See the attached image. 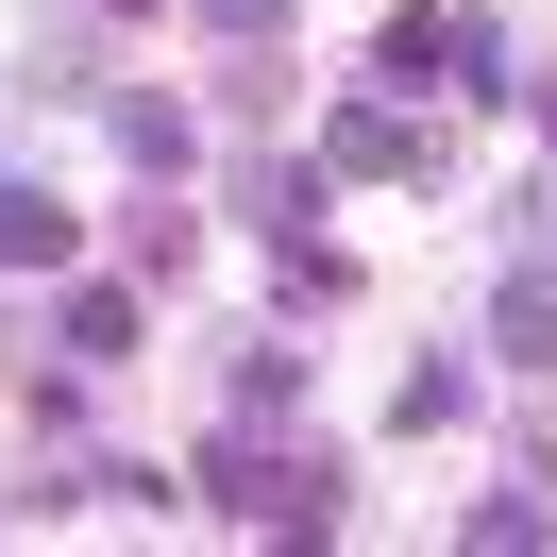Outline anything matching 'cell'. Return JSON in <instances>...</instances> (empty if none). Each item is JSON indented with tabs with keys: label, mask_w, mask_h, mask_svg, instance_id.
Masks as SVG:
<instances>
[{
	"label": "cell",
	"mask_w": 557,
	"mask_h": 557,
	"mask_svg": "<svg viewBox=\"0 0 557 557\" xmlns=\"http://www.w3.org/2000/svg\"><path fill=\"white\" fill-rule=\"evenodd\" d=\"M388 69H406V85H440V102H473L507 51H490V17H422V0H406V17H388Z\"/></svg>",
	"instance_id": "obj_1"
},
{
	"label": "cell",
	"mask_w": 557,
	"mask_h": 557,
	"mask_svg": "<svg viewBox=\"0 0 557 557\" xmlns=\"http://www.w3.org/2000/svg\"><path fill=\"white\" fill-rule=\"evenodd\" d=\"M490 338H507L523 372H557V253H523V271H507V305H490Z\"/></svg>",
	"instance_id": "obj_2"
},
{
	"label": "cell",
	"mask_w": 557,
	"mask_h": 557,
	"mask_svg": "<svg viewBox=\"0 0 557 557\" xmlns=\"http://www.w3.org/2000/svg\"><path fill=\"white\" fill-rule=\"evenodd\" d=\"M0 271H69V203L51 186H0Z\"/></svg>",
	"instance_id": "obj_3"
},
{
	"label": "cell",
	"mask_w": 557,
	"mask_h": 557,
	"mask_svg": "<svg viewBox=\"0 0 557 557\" xmlns=\"http://www.w3.org/2000/svg\"><path fill=\"white\" fill-rule=\"evenodd\" d=\"M321 152H338V170H440V152H422V119H388V102H355Z\"/></svg>",
	"instance_id": "obj_4"
},
{
	"label": "cell",
	"mask_w": 557,
	"mask_h": 557,
	"mask_svg": "<svg viewBox=\"0 0 557 557\" xmlns=\"http://www.w3.org/2000/svg\"><path fill=\"white\" fill-rule=\"evenodd\" d=\"M69 355H85V372H119V355H136V305H119V287H85V305H69Z\"/></svg>",
	"instance_id": "obj_5"
},
{
	"label": "cell",
	"mask_w": 557,
	"mask_h": 557,
	"mask_svg": "<svg viewBox=\"0 0 557 557\" xmlns=\"http://www.w3.org/2000/svg\"><path fill=\"white\" fill-rule=\"evenodd\" d=\"M271 17H287V0H203V35H271Z\"/></svg>",
	"instance_id": "obj_6"
},
{
	"label": "cell",
	"mask_w": 557,
	"mask_h": 557,
	"mask_svg": "<svg viewBox=\"0 0 557 557\" xmlns=\"http://www.w3.org/2000/svg\"><path fill=\"white\" fill-rule=\"evenodd\" d=\"M541 136H557V85H541Z\"/></svg>",
	"instance_id": "obj_7"
}]
</instances>
